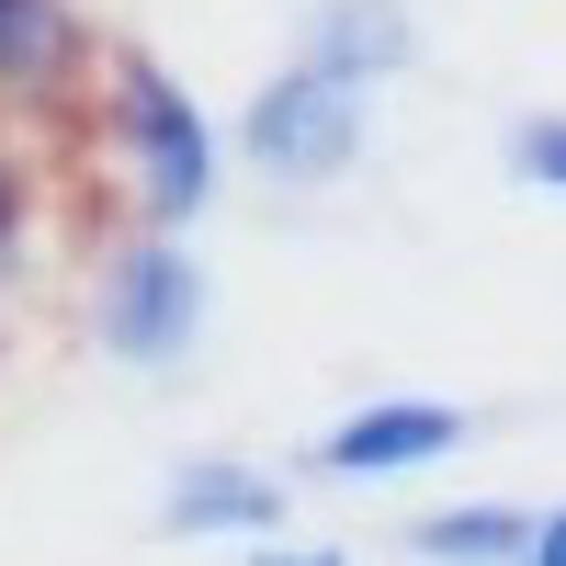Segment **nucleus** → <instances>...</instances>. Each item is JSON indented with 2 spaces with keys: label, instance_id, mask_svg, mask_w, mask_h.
Listing matches in <instances>:
<instances>
[{
  "label": "nucleus",
  "instance_id": "obj_10",
  "mask_svg": "<svg viewBox=\"0 0 566 566\" xmlns=\"http://www.w3.org/2000/svg\"><path fill=\"white\" fill-rule=\"evenodd\" d=\"M23 205H34V181H23V148L0 136V261L23 250Z\"/></svg>",
  "mask_w": 566,
  "mask_h": 566
},
{
  "label": "nucleus",
  "instance_id": "obj_8",
  "mask_svg": "<svg viewBox=\"0 0 566 566\" xmlns=\"http://www.w3.org/2000/svg\"><path fill=\"white\" fill-rule=\"evenodd\" d=\"M306 45H317V57L374 69V80H397L419 34H408V12H397V0H317V12H306Z\"/></svg>",
  "mask_w": 566,
  "mask_h": 566
},
{
  "label": "nucleus",
  "instance_id": "obj_6",
  "mask_svg": "<svg viewBox=\"0 0 566 566\" xmlns=\"http://www.w3.org/2000/svg\"><path fill=\"white\" fill-rule=\"evenodd\" d=\"M283 522V476H261V464H181L170 476V533H272Z\"/></svg>",
  "mask_w": 566,
  "mask_h": 566
},
{
  "label": "nucleus",
  "instance_id": "obj_7",
  "mask_svg": "<svg viewBox=\"0 0 566 566\" xmlns=\"http://www.w3.org/2000/svg\"><path fill=\"white\" fill-rule=\"evenodd\" d=\"M533 522H544V510L464 499V510H431V522H408V555H419V566H522V555H533Z\"/></svg>",
  "mask_w": 566,
  "mask_h": 566
},
{
  "label": "nucleus",
  "instance_id": "obj_11",
  "mask_svg": "<svg viewBox=\"0 0 566 566\" xmlns=\"http://www.w3.org/2000/svg\"><path fill=\"white\" fill-rule=\"evenodd\" d=\"M250 566H352V555H328V544H261Z\"/></svg>",
  "mask_w": 566,
  "mask_h": 566
},
{
  "label": "nucleus",
  "instance_id": "obj_5",
  "mask_svg": "<svg viewBox=\"0 0 566 566\" xmlns=\"http://www.w3.org/2000/svg\"><path fill=\"white\" fill-rule=\"evenodd\" d=\"M69 69H80L69 0H0V103H57Z\"/></svg>",
  "mask_w": 566,
  "mask_h": 566
},
{
  "label": "nucleus",
  "instance_id": "obj_4",
  "mask_svg": "<svg viewBox=\"0 0 566 566\" xmlns=\"http://www.w3.org/2000/svg\"><path fill=\"white\" fill-rule=\"evenodd\" d=\"M442 453H464V408H442V397H374L306 464H317V476H363L374 488V476H419V464H442Z\"/></svg>",
  "mask_w": 566,
  "mask_h": 566
},
{
  "label": "nucleus",
  "instance_id": "obj_3",
  "mask_svg": "<svg viewBox=\"0 0 566 566\" xmlns=\"http://www.w3.org/2000/svg\"><path fill=\"white\" fill-rule=\"evenodd\" d=\"M205 261L170 239V227H148V239H125L103 261V283H91V328H103V352L125 374H170V363H193L205 340Z\"/></svg>",
  "mask_w": 566,
  "mask_h": 566
},
{
  "label": "nucleus",
  "instance_id": "obj_1",
  "mask_svg": "<svg viewBox=\"0 0 566 566\" xmlns=\"http://www.w3.org/2000/svg\"><path fill=\"white\" fill-rule=\"evenodd\" d=\"M363 125H374V69L295 45V69L250 91L239 148H250L261 181H295V193H317V181H340V170L363 159Z\"/></svg>",
  "mask_w": 566,
  "mask_h": 566
},
{
  "label": "nucleus",
  "instance_id": "obj_9",
  "mask_svg": "<svg viewBox=\"0 0 566 566\" xmlns=\"http://www.w3.org/2000/svg\"><path fill=\"white\" fill-rule=\"evenodd\" d=\"M510 170H522L533 193H566V114H522L510 125Z\"/></svg>",
  "mask_w": 566,
  "mask_h": 566
},
{
  "label": "nucleus",
  "instance_id": "obj_12",
  "mask_svg": "<svg viewBox=\"0 0 566 566\" xmlns=\"http://www.w3.org/2000/svg\"><path fill=\"white\" fill-rule=\"evenodd\" d=\"M522 566H566V510H544V522H533V555Z\"/></svg>",
  "mask_w": 566,
  "mask_h": 566
},
{
  "label": "nucleus",
  "instance_id": "obj_2",
  "mask_svg": "<svg viewBox=\"0 0 566 566\" xmlns=\"http://www.w3.org/2000/svg\"><path fill=\"white\" fill-rule=\"evenodd\" d=\"M103 114H114V136H125V170H136V216L148 227H193L205 205H216V125H205V103L181 91L159 57H114V80H103Z\"/></svg>",
  "mask_w": 566,
  "mask_h": 566
}]
</instances>
